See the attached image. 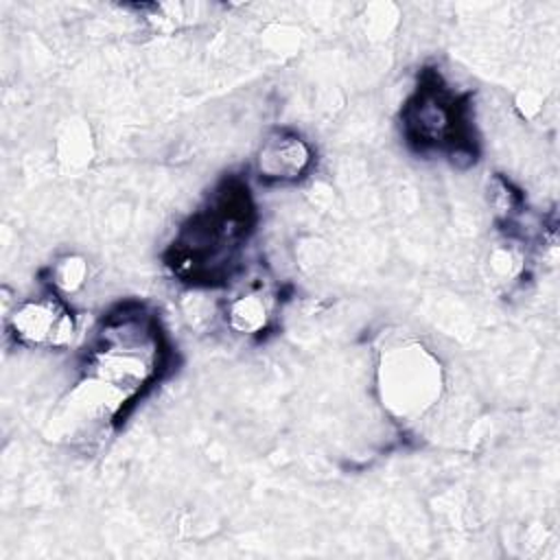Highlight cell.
<instances>
[{"mask_svg":"<svg viewBox=\"0 0 560 560\" xmlns=\"http://www.w3.org/2000/svg\"><path fill=\"white\" fill-rule=\"evenodd\" d=\"M256 206L243 179H223L188 217L166 249V267L192 287L228 284L254 234Z\"/></svg>","mask_w":560,"mask_h":560,"instance_id":"2","label":"cell"},{"mask_svg":"<svg viewBox=\"0 0 560 560\" xmlns=\"http://www.w3.org/2000/svg\"><path fill=\"white\" fill-rule=\"evenodd\" d=\"M315 162V151L298 131L276 129L256 151V175L265 184H295Z\"/></svg>","mask_w":560,"mask_h":560,"instance_id":"5","label":"cell"},{"mask_svg":"<svg viewBox=\"0 0 560 560\" xmlns=\"http://www.w3.org/2000/svg\"><path fill=\"white\" fill-rule=\"evenodd\" d=\"M7 328L24 348L61 350L72 341L77 322L66 300L52 291L20 302L9 315Z\"/></svg>","mask_w":560,"mask_h":560,"instance_id":"4","label":"cell"},{"mask_svg":"<svg viewBox=\"0 0 560 560\" xmlns=\"http://www.w3.org/2000/svg\"><path fill=\"white\" fill-rule=\"evenodd\" d=\"M171 348L160 319L142 302H120L94 328L83 352V400L107 422L125 413L162 378Z\"/></svg>","mask_w":560,"mask_h":560,"instance_id":"1","label":"cell"},{"mask_svg":"<svg viewBox=\"0 0 560 560\" xmlns=\"http://www.w3.org/2000/svg\"><path fill=\"white\" fill-rule=\"evenodd\" d=\"M400 127L407 144L422 155H444L457 166L477 162L470 94L453 90L438 70L420 72L416 90L400 109Z\"/></svg>","mask_w":560,"mask_h":560,"instance_id":"3","label":"cell"},{"mask_svg":"<svg viewBox=\"0 0 560 560\" xmlns=\"http://www.w3.org/2000/svg\"><path fill=\"white\" fill-rule=\"evenodd\" d=\"M88 278V262L81 256L66 254L50 267V287L59 295L79 291Z\"/></svg>","mask_w":560,"mask_h":560,"instance_id":"7","label":"cell"},{"mask_svg":"<svg viewBox=\"0 0 560 560\" xmlns=\"http://www.w3.org/2000/svg\"><path fill=\"white\" fill-rule=\"evenodd\" d=\"M273 298L262 287H249L225 302V322L234 332L258 335L271 322Z\"/></svg>","mask_w":560,"mask_h":560,"instance_id":"6","label":"cell"}]
</instances>
